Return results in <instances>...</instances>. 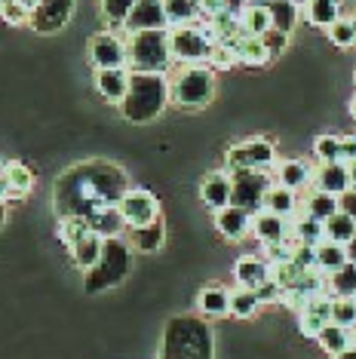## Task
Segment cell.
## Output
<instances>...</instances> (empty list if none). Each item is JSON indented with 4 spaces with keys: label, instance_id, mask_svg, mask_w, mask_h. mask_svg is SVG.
<instances>
[{
    "label": "cell",
    "instance_id": "obj_5",
    "mask_svg": "<svg viewBox=\"0 0 356 359\" xmlns=\"http://www.w3.org/2000/svg\"><path fill=\"white\" fill-rule=\"evenodd\" d=\"M129 271H132V252H129V243H123L120 236H111L104 240L102 258L95 261L86 271V292H104L114 289L117 283H123Z\"/></svg>",
    "mask_w": 356,
    "mask_h": 359
},
{
    "label": "cell",
    "instance_id": "obj_48",
    "mask_svg": "<svg viewBox=\"0 0 356 359\" xmlns=\"http://www.w3.org/2000/svg\"><path fill=\"white\" fill-rule=\"evenodd\" d=\"M292 261L301 267V271H317V246H304V243H298Z\"/></svg>",
    "mask_w": 356,
    "mask_h": 359
},
{
    "label": "cell",
    "instance_id": "obj_20",
    "mask_svg": "<svg viewBox=\"0 0 356 359\" xmlns=\"http://www.w3.org/2000/svg\"><path fill=\"white\" fill-rule=\"evenodd\" d=\"M0 178L6 182V200H25L34 191V172L25 163H0Z\"/></svg>",
    "mask_w": 356,
    "mask_h": 359
},
{
    "label": "cell",
    "instance_id": "obj_28",
    "mask_svg": "<svg viewBox=\"0 0 356 359\" xmlns=\"http://www.w3.org/2000/svg\"><path fill=\"white\" fill-rule=\"evenodd\" d=\"M264 6H267V13H271L273 28L292 34L298 25V15H301V4H298V0H267Z\"/></svg>",
    "mask_w": 356,
    "mask_h": 359
},
{
    "label": "cell",
    "instance_id": "obj_54",
    "mask_svg": "<svg viewBox=\"0 0 356 359\" xmlns=\"http://www.w3.org/2000/svg\"><path fill=\"white\" fill-rule=\"evenodd\" d=\"M19 4L25 6V13H28V15H34V13H37V6H40V0H19Z\"/></svg>",
    "mask_w": 356,
    "mask_h": 359
},
{
    "label": "cell",
    "instance_id": "obj_17",
    "mask_svg": "<svg viewBox=\"0 0 356 359\" xmlns=\"http://www.w3.org/2000/svg\"><path fill=\"white\" fill-rule=\"evenodd\" d=\"M129 77H132L129 68H99L95 71V89L104 102L120 104L129 93Z\"/></svg>",
    "mask_w": 356,
    "mask_h": 359
},
{
    "label": "cell",
    "instance_id": "obj_19",
    "mask_svg": "<svg viewBox=\"0 0 356 359\" xmlns=\"http://www.w3.org/2000/svg\"><path fill=\"white\" fill-rule=\"evenodd\" d=\"M215 227L228 240H242V236L252 231V212H246L240 206H224L215 212Z\"/></svg>",
    "mask_w": 356,
    "mask_h": 359
},
{
    "label": "cell",
    "instance_id": "obj_44",
    "mask_svg": "<svg viewBox=\"0 0 356 359\" xmlns=\"http://www.w3.org/2000/svg\"><path fill=\"white\" fill-rule=\"evenodd\" d=\"M331 323L344 325V329L356 332V298H335V307H331Z\"/></svg>",
    "mask_w": 356,
    "mask_h": 359
},
{
    "label": "cell",
    "instance_id": "obj_10",
    "mask_svg": "<svg viewBox=\"0 0 356 359\" xmlns=\"http://www.w3.org/2000/svg\"><path fill=\"white\" fill-rule=\"evenodd\" d=\"M89 62L93 68H129V50L126 40L114 31H102L89 40Z\"/></svg>",
    "mask_w": 356,
    "mask_h": 359
},
{
    "label": "cell",
    "instance_id": "obj_6",
    "mask_svg": "<svg viewBox=\"0 0 356 359\" xmlns=\"http://www.w3.org/2000/svg\"><path fill=\"white\" fill-rule=\"evenodd\" d=\"M215 95V74L206 65H184L169 80V102L178 108H206Z\"/></svg>",
    "mask_w": 356,
    "mask_h": 359
},
{
    "label": "cell",
    "instance_id": "obj_27",
    "mask_svg": "<svg viewBox=\"0 0 356 359\" xmlns=\"http://www.w3.org/2000/svg\"><path fill=\"white\" fill-rule=\"evenodd\" d=\"M335 212H341V197H335V194H326V191H317V187H310L304 197V215L317 218V222H329Z\"/></svg>",
    "mask_w": 356,
    "mask_h": 359
},
{
    "label": "cell",
    "instance_id": "obj_51",
    "mask_svg": "<svg viewBox=\"0 0 356 359\" xmlns=\"http://www.w3.org/2000/svg\"><path fill=\"white\" fill-rule=\"evenodd\" d=\"M197 6H200V15H206V19L224 13V0H197Z\"/></svg>",
    "mask_w": 356,
    "mask_h": 359
},
{
    "label": "cell",
    "instance_id": "obj_46",
    "mask_svg": "<svg viewBox=\"0 0 356 359\" xmlns=\"http://www.w3.org/2000/svg\"><path fill=\"white\" fill-rule=\"evenodd\" d=\"M209 65H212V68H233V65H240L233 43H215L212 55H209Z\"/></svg>",
    "mask_w": 356,
    "mask_h": 359
},
{
    "label": "cell",
    "instance_id": "obj_4",
    "mask_svg": "<svg viewBox=\"0 0 356 359\" xmlns=\"http://www.w3.org/2000/svg\"><path fill=\"white\" fill-rule=\"evenodd\" d=\"M129 50V71H144V74H166L172 65L169 50V28L163 31H135L126 37Z\"/></svg>",
    "mask_w": 356,
    "mask_h": 359
},
{
    "label": "cell",
    "instance_id": "obj_59",
    "mask_svg": "<svg viewBox=\"0 0 356 359\" xmlns=\"http://www.w3.org/2000/svg\"><path fill=\"white\" fill-rule=\"evenodd\" d=\"M4 222H6V206L0 203V227H4Z\"/></svg>",
    "mask_w": 356,
    "mask_h": 359
},
{
    "label": "cell",
    "instance_id": "obj_26",
    "mask_svg": "<svg viewBox=\"0 0 356 359\" xmlns=\"http://www.w3.org/2000/svg\"><path fill=\"white\" fill-rule=\"evenodd\" d=\"M197 310L203 316H224V313H231V292L224 289V285H218V283L203 285V292H200V298H197Z\"/></svg>",
    "mask_w": 356,
    "mask_h": 359
},
{
    "label": "cell",
    "instance_id": "obj_21",
    "mask_svg": "<svg viewBox=\"0 0 356 359\" xmlns=\"http://www.w3.org/2000/svg\"><path fill=\"white\" fill-rule=\"evenodd\" d=\"M233 280H237L242 289H258L264 280H271V261L261 255H242L237 264H233Z\"/></svg>",
    "mask_w": 356,
    "mask_h": 359
},
{
    "label": "cell",
    "instance_id": "obj_55",
    "mask_svg": "<svg viewBox=\"0 0 356 359\" xmlns=\"http://www.w3.org/2000/svg\"><path fill=\"white\" fill-rule=\"evenodd\" d=\"M331 359H356V347H347V350H341V353L331 356Z\"/></svg>",
    "mask_w": 356,
    "mask_h": 359
},
{
    "label": "cell",
    "instance_id": "obj_61",
    "mask_svg": "<svg viewBox=\"0 0 356 359\" xmlns=\"http://www.w3.org/2000/svg\"><path fill=\"white\" fill-rule=\"evenodd\" d=\"M353 347H356V334H353Z\"/></svg>",
    "mask_w": 356,
    "mask_h": 359
},
{
    "label": "cell",
    "instance_id": "obj_49",
    "mask_svg": "<svg viewBox=\"0 0 356 359\" xmlns=\"http://www.w3.org/2000/svg\"><path fill=\"white\" fill-rule=\"evenodd\" d=\"M261 40H264L267 53H271V59H273V55H280V53L289 46V34H286V31H277V28H271Z\"/></svg>",
    "mask_w": 356,
    "mask_h": 359
},
{
    "label": "cell",
    "instance_id": "obj_25",
    "mask_svg": "<svg viewBox=\"0 0 356 359\" xmlns=\"http://www.w3.org/2000/svg\"><path fill=\"white\" fill-rule=\"evenodd\" d=\"M233 50H237L240 65H249V68H261V65L271 62V53H267L264 40L252 37V34H240L237 40H231Z\"/></svg>",
    "mask_w": 356,
    "mask_h": 359
},
{
    "label": "cell",
    "instance_id": "obj_58",
    "mask_svg": "<svg viewBox=\"0 0 356 359\" xmlns=\"http://www.w3.org/2000/svg\"><path fill=\"white\" fill-rule=\"evenodd\" d=\"M350 184H353V191H356V163H350Z\"/></svg>",
    "mask_w": 356,
    "mask_h": 359
},
{
    "label": "cell",
    "instance_id": "obj_3",
    "mask_svg": "<svg viewBox=\"0 0 356 359\" xmlns=\"http://www.w3.org/2000/svg\"><path fill=\"white\" fill-rule=\"evenodd\" d=\"M160 359H212V332L200 316H175L163 332Z\"/></svg>",
    "mask_w": 356,
    "mask_h": 359
},
{
    "label": "cell",
    "instance_id": "obj_60",
    "mask_svg": "<svg viewBox=\"0 0 356 359\" xmlns=\"http://www.w3.org/2000/svg\"><path fill=\"white\" fill-rule=\"evenodd\" d=\"M350 114H353V120H356V95H353V102H350Z\"/></svg>",
    "mask_w": 356,
    "mask_h": 359
},
{
    "label": "cell",
    "instance_id": "obj_8",
    "mask_svg": "<svg viewBox=\"0 0 356 359\" xmlns=\"http://www.w3.org/2000/svg\"><path fill=\"white\" fill-rule=\"evenodd\" d=\"M273 160H277V151L267 138H249V142H240L228 148L224 154V166L228 172H242V169H271Z\"/></svg>",
    "mask_w": 356,
    "mask_h": 359
},
{
    "label": "cell",
    "instance_id": "obj_23",
    "mask_svg": "<svg viewBox=\"0 0 356 359\" xmlns=\"http://www.w3.org/2000/svg\"><path fill=\"white\" fill-rule=\"evenodd\" d=\"M304 19L310 22L313 28H331L338 19H341V0H304L301 4Z\"/></svg>",
    "mask_w": 356,
    "mask_h": 359
},
{
    "label": "cell",
    "instance_id": "obj_29",
    "mask_svg": "<svg viewBox=\"0 0 356 359\" xmlns=\"http://www.w3.org/2000/svg\"><path fill=\"white\" fill-rule=\"evenodd\" d=\"M102 249H104V236L89 231L77 246H71V261H74V267H80V271H89L102 258Z\"/></svg>",
    "mask_w": 356,
    "mask_h": 359
},
{
    "label": "cell",
    "instance_id": "obj_1",
    "mask_svg": "<svg viewBox=\"0 0 356 359\" xmlns=\"http://www.w3.org/2000/svg\"><path fill=\"white\" fill-rule=\"evenodd\" d=\"M129 191L126 172L111 163H83L68 169L53 191V206L59 215H86L93 218L99 209L120 206Z\"/></svg>",
    "mask_w": 356,
    "mask_h": 359
},
{
    "label": "cell",
    "instance_id": "obj_50",
    "mask_svg": "<svg viewBox=\"0 0 356 359\" xmlns=\"http://www.w3.org/2000/svg\"><path fill=\"white\" fill-rule=\"evenodd\" d=\"M341 163H356V135H341Z\"/></svg>",
    "mask_w": 356,
    "mask_h": 359
},
{
    "label": "cell",
    "instance_id": "obj_36",
    "mask_svg": "<svg viewBox=\"0 0 356 359\" xmlns=\"http://www.w3.org/2000/svg\"><path fill=\"white\" fill-rule=\"evenodd\" d=\"M326 224V240L331 243H341V246H347V243L356 236V218L353 215H347V212H335V215L329 218V222H322Z\"/></svg>",
    "mask_w": 356,
    "mask_h": 359
},
{
    "label": "cell",
    "instance_id": "obj_56",
    "mask_svg": "<svg viewBox=\"0 0 356 359\" xmlns=\"http://www.w3.org/2000/svg\"><path fill=\"white\" fill-rule=\"evenodd\" d=\"M347 258H350L353 264H356V236H353L350 243H347Z\"/></svg>",
    "mask_w": 356,
    "mask_h": 359
},
{
    "label": "cell",
    "instance_id": "obj_22",
    "mask_svg": "<svg viewBox=\"0 0 356 359\" xmlns=\"http://www.w3.org/2000/svg\"><path fill=\"white\" fill-rule=\"evenodd\" d=\"M313 172H317V169H313L307 160H282L277 166V184L292 187V191L313 187Z\"/></svg>",
    "mask_w": 356,
    "mask_h": 359
},
{
    "label": "cell",
    "instance_id": "obj_62",
    "mask_svg": "<svg viewBox=\"0 0 356 359\" xmlns=\"http://www.w3.org/2000/svg\"><path fill=\"white\" fill-rule=\"evenodd\" d=\"M258 4H267V0H258Z\"/></svg>",
    "mask_w": 356,
    "mask_h": 359
},
{
    "label": "cell",
    "instance_id": "obj_64",
    "mask_svg": "<svg viewBox=\"0 0 356 359\" xmlns=\"http://www.w3.org/2000/svg\"><path fill=\"white\" fill-rule=\"evenodd\" d=\"M353 298H356V295H353Z\"/></svg>",
    "mask_w": 356,
    "mask_h": 359
},
{
    "label": "cell",
    "instance_id": "obj_15",
    "mask_svg": "<svg viewBox=\"0 0 356 359\" xmlns=\"http://www.w3.org/2000/svg\"><path fill=\"white\" fill-rule=\"evenodd\" d=\"M252 233L261 243H282V240H295L292 236V218L277 215V212H255L252 215Z\"/></svg>",
    "mask_w": 356,
    "mask_h": 359
},
{
    "label": "cell",
    "instance_id": "obj_34",
    "mask_svg": "<svg viewBox=\"0 0 356 359\" xmlns=\"http://www.w3.org/2000/svg\"><path fill=\"white\" fill-rule=\"evenodd\" d=\"M317 341H320V347L326 350L329 356H338L341 350L353 347V332H350V329H344V325H338V323H329L326 329L317 334Z\"/></svg>",
    "mask_w": 356,
    "mask_h": 359
},
{
    "label": "cell",
    "instance_id": "obj_11",
    "mask_svg": "<svg viewBox=\"0 0 356 359\" xmlns=\"http://www.w3.org/2000/svg\"><path fill=\"white\" fill-rule=\"evenodd\" d=\"M120 212H123L129 227H144L160 218V203L151 191H142V187H129L120 200Z\"/></svg>",
    "mask_w": 356,
    "mask_h": 359
},
{
    "label": "cell",
    "instance_id": "obj_47",
    "mask_svg": "<svg viewBox=\"0 0 356 359\" xmlns=\"http://www.w3.org/2000/svg\"><path fill=\"white\" fill-rule=\"evenodd\" d=\"M255 295H258V301H261V304H273V301H282L286 289H282L277 280H264V283L255 289Z\"/></svg>",
    "mask_w": 356,
    "mask_h": 359
},
{
    "label": "cell",
    "instance_id": "obj_14",
    "mask_svg": "<svg viewBox=\"0 0 356 359\" xmlns=\"http://www.w3.org/2000/svg\"><path fill=\"white\" fill-rule=\"evenodd\" d=\"M331 307H335V295H329V292L307 301L304 310L298 313V329H301V334L317 338V334L331 323Z\"/></svg>",
    "mask_w": 356,
    "mask_h": 359
},
{
    "label": "cell",
    "instance_id": "obj_39",
    "mask_svg": "<svg viewBox=\"0 0 356 359\" xmlns=\"http://www.w3.org/2000/svg\"><path fill=\"white\" fill-rule=\"evenodd\" d=\"M329 292L335 298H347V295L353 298L356 295V264H353V261H347L341 271L329 276Z\"/></svg>",
    "mask_w": 356,
    "mask_h": 359
},
{
    "label": "cell",
    "instance_id": "obj_13",
    "mask_svg": "<svg viewBox=\"0 0 356 359\" xmlns=\"http://www.w3.org/2000/svg\"><path fill=\"white\" fill-rule=\"evenodd\" d=\"M163 28H169L163 0H139L126 19V37L135 34V31H163Z\"/></svg>",
    "mask_w": 356,
    "mask_h": 359
},
{
    "label": "cell",
    "instance_id": "obj_63",
    "mask_svg": "<svg viewBox=\"0 0 356 359\" xmlns=\"http://www.w3.org/2000/svg\"><path fill=\"white\" fill-rule=\"evenodd\" d=\"M353 22H356V15H353Z\"/></svg>",
    "mask_w": 356,
    "mask_h": 359
},
{
    "label": "cell",
    "instance_id": "obj_32",
    "mask_svg": "<svg viewBox=\"0 0 356 359\" xmlns=\"http://www.w3.org/2000/svg\"><path fill=\"white\" fill-rule=\"evenodd\" d=\"M264 209L267 212H277V215L292 218L298 209V194L292 187H282V184H271L264 194Z\"/></svg>",
    "mask_w": 356,
    "mask_h": 359
},
{
    "label": "cell",
    "instance_id": "obj_40",
    "mask_svg": "<svg viewBox=\"0 0 356 359\" xmlns=\"http://www.w3.org/2000/svg\"><path fill=\"white\" fill-rule=\"evenodd\" d=\"M135 4H139V0H102V15L108 19L111 31H120V28L126 31V19Z\"/></svg>",
    "mask_w": 356,
    "mask_h": 359
},
{
    "label": "cell",
    "instance_id": "obj_35",
    "mask_svg": "<svg viewBox=\"0 0 356 359\" xmlns=\"http://www.w3.org/2000/svg\"><path fill=\"white\" fill-rule=\"evenodd\" d=\"M166 6V19H169V28H184V25H193L200 15V6L197 0H163Z\"/></svg>",
    "mask_w": 356,
    "mask_h": 359
},
{
    "label": "cell",
    "instance_id": "obj_33",
    "mask_svg": "<svg viewBox=\"0 0 356 359\" xmlns=\"http://www.w3.org/2000/svg\"><path fill=\"white\" fill-rule=\"evenodd\" d=\"M240 25H242V34L264 37L267 31L273 28V22H271V13H267V6L258 4V0H252V4L246 6V13L240 15Z\"/></svg>",
    "mask_w": 356,
    "mask_h": 359
},
{
    "label": "cell",
    "instance_id": "obj_18",
    "mask_svg": "<svg viewBox=\"0 0 356 359\" xmlns=\"http://www.w3.org/2000/svg\"><path fill=\"white\" fill-rule=\"evenodd\" d=\"M231 197H233V178L231 172H209L203 182H200V200L206 203L209 209H224L231 206Z\"/></svg>",
    "mask_w": 356,
    "mask_h": 359
},
{
    "label": "cell",
    "instance_id": "obj_53",
    "mask_svg": "<svg viewBox=\"0 0 356 359\" xmlns=\"http://www.w3.org/2000/svg\"><path fill=\"white\" fill-rule=\"evenodd\" d=\"M341 209L347 212V215L356 218V191H347L344 194V197H341Z\"/></svg>",
    "mask_w": 356,
    "mask_h": 359
},
{
    "label": "cell",
    "instance_id": "obj_16",
    "mask_svg": "<svg viewBox=\"0 0 356 359\" xmlns=\"http://www.w3.org/2000/svg\"><path fill=\"white\" fill-rule=\"evenodd\" d=\"M313 187L335 197H344L347 191H353L350 184V166L347 163H320L317 172H313Z\"/></svg>",
    "mask_w": 356,
    "mask_h": 359
},
{
    "label": "cell",
    "instance_id": "obj_7",
    "mask_svg": "<svg viewBox=\"0 0 356 359\" xmlns=\"http://www.w3.org/2000/svg\"><path fill=\"white\" fill-rule=\"evenodd\" d=\"M212 37L197 25L184 28H169V50H172V62L182 65H203L212 55Z\"/></svg>",
    "mask_w": 356,
    "mask_h": 359
},
{
    "label": "cell",
    "instance_id": "obj_52",
    "mask_svg": "<svg viewBox=\"0 0 356 359\" xmlns=\"http://www.w3.org/2000/svg\"><path fill=\"white\" fill-rule=\"evenodd\" d=\"M249 4H252V0H224V10L233 13V15H242Z\"/></svg>",
    "mask_w": 356,
    "mask_h": 359
},
{
    "label": "cell",
    "instance_id": "obj_38",
    "mask_svg": "<svg viewBox=\"0 0 356 359\" xmlns=\"http://www.w3.org/2000/svg\"><path fill=\"white\" fill-rule=\"evenodd\" d=\"M292 236L298 243H304V246H320V243L326 240V224L317 222V218H310V215H301L292 224Z\"/></svg>",
    "mask_w": 356,
    "mask_h": 359
},
{
    "label": "cell",
    "instance_id": "obj_37",
    "mask_svg": "<svg viewBox=\"0 0 356 359\" xmlns=\"http://www.w3.org/2000/svg\"><path fill=\"white\" fill-rule=\"evenodd\" d=\"M93 231V224H89V218L86 215H62V222H59V240L64 243V246H77L83 236Z\"/></svg>",
    "mask_w": 356,
    "mask_h": 359
},
{
    "label": "cell",
    "instance_id": "obj_41",
    "mask_svg": "<svg viewBox=\"0 0 356 359\" xmlns=\"http://www.w3.org/2000/svg\"><path fill=\"white\" fill-rule=\"evenodd\" d=\"M258 307H261V301H258L255 289H242V285H240V289L231 292V313H233V316L246 320V316H252Z\"/></svg>",
    "mask_w": 356,
    "mask_h": 359
},
{
    "label": "cell",
    "instance_id": "obj_43",
    "mask_svg": "<svg viewBox=\"0 0 356 359\" xmlns=\"http://www.w3.org/2000/svg\"><path fill=\"white\" fill-rule=\"evenodd\" d=\"M329 40L335 46H341V50H350V46H356V22L344 19V15H341V19L329 28Z\"/></svg>",
    "mask_w": 356,
    "mask_h": 359
},
{
    "label": "cell",
    "instance_id": "obj_57",
    "mask_svg": "<svg viewBox=\"0 0 356 359\" xmlns=\"http://www.w3.org/2000/svg\"><path fill=\"white\" fill-rule=\"evenodd\" d=\"M6 194H10V191H6V182L0 178V203H6Z\"/></svg>",
    "mask_w": 356,
    "mask_h": 359
},
{
    "label": "cell",
    "instance_id": "obj_45",
    "mask_svg": "<svg viewBox=\"0 0 356 359\" xmlns=\"http://www.w3.org/2000/svg\"><path fill=\"white\" fill-rule=\"evenodd\" d=\"M0 19L6 25H25V22H31V15L25 13V6L19 0H0Z\"/></svg>",
    "mask_w": 356,
    "mask_h": 359
},
{
    "label": "cell",
    "instance_id": "obj_2",
    "mask_svg": "<svg viewBox=\"0 0 356 359\" xmlns=\"http://www.w3.org/2000/svg\"><path fill=\"white\" fill-rule=\"evenodd\" d=\"M166 104H169V77L132 71V77H129V93L117 108L129 123H151V120H157L160 114H163Z\"/></svg>",
    "mask_w": 356,
    "mask_h": 359
},
{
    "label": "cell",
    "instance_id": "obj_12",
    "mask_svg": "<svg viewBox=\"0 0 356 359\" xmlns=\"http://www.w3.org/2000/svg\"><path fill=\"white\" fill-rule=\"evenodd\" d=\"M71 13H74V0H40L37 13L31 15L28 25L37 31V34H55L68 25Z\"/></svg>",
    "mask_w": 356,
    "mask_h": 359
},
{
    "label": "cell",
    "instance_id": "obj_42",
    "mask_svg": "<svg viewBox=\"0 0 356 359\" xmlns=\"http://www.w3.org/2000/svg\"><path fill=\"white\" fill-rule=\"evenodd\" d=\"M313 157L320 163H341V135H320L313 142Z\"/></svg>",
    "mask_w": 356,
    "mask_h": 359
},
{
    "label": "cell",
    "instance_id": "obj_31",
    "mask_svg": "<svg viewBox=\"0 0 356 359\" xmlns=\"http://www.w3.org/2000/svg\"><path fill=\"white\" fill-rule=\"evenodd\" d=\"M89 224H93V231L104 236V240H111V236H120L126 231V218L123 212H120V206H108V209H99L93 218H89Z\"/></svg>",
    "mask_w": 356,
    "mask_h": 359
},
{
    "label": "cell",
    "instance_id": "obj_24",
    "mask_svg": "<svg viewBox=\"0 0 356 359\" xmlns=\"http://www.w3.org/2000/svg\"><path fill=\"white\" fill-rule=\"evenodd\" d=\"M166 240V227L163 222H151L144 227H129V246H132L135 252H144V255H151V252H157L160 246H163Z\"/></svg>",
    "mask_w": 356,
    "mask_h": 359
},
{
    "label": "cell",
    "instance_id": "obj_30",
    "mask_svg": "<svg viewBox=\"0 0 356 359\" xmlns=\"http://www.w3.org/2000/svg\"><path fill=\"white\" fill-rule=\"evenodd\" d=\"M347 246H341V243H331V240H322L317 246V271L322 276H331L338 273L341 267L347 264Z\"/></svg>",
    "mask_w": 356,
    "mask_h": 359
},
{
    "label": "cell",
    "instance_id": "obj_9",
    "mask_svg": "<svg viewBox=\"0 0 356 359\" xmlns=\"http://www.w3.org/2000/svg\"><path fill=\"white\" fill-rule=\"evenodd\" d=\"M233 178V197L231 206H240L246 212H261L264 209V194L271 187V178H267L264 169H242V172H231Z\"/></svg>",
    "mask_w": 356,
    "mask_h": 359
}]
</instances>
